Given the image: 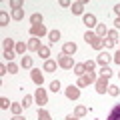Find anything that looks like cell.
<instances>
[{"mask_svg":"<svg viewBox=\"0 0 120 120\" xmlns=\"http://www.w3.org/2000/svg\"><path fill=\"white\" fill-rule=\"evenodd\" d=\"M58 66L60 68H64V70H70V68H74V60H72V56H68V54H62L58 56Z\"/></svg>","mask_w":120,"mask_h":120,"instance_id":"6da1fadb","label":"cell"},{"mask_svg":"<svg viewBox=\"0 0 120 120\" xmlns=\"http://www.w3.org/2000/svg\"><path fill=\"white\" fill-rule=\"evenodd\" d=\"M34 100H36V104H40V106H42V104H46L48 102V94H46V90L44 88H36V92H34Z\"/></svg>","mask_w":120,"mask_h":120,"instance_id":"7a4b0ae2","label":"cell"},{"mask_svg":"<svg viewBox=\"0 0 120 120\" xmlns=\"http://www.w3.org/2000/svg\"><path fill=\"white\" fill-rule=\"evenodd\" d=\"M30 34L34 36V38H42L44 34H48V30L44 24H36V26H30Z\"/></svg>","mask_w":120,"mask_h":120,"instance_id":"3957f363","label":"cell"},{"mask_svg":"<svg viewBox=\"0 0 120 120\" xmlns=\"http://www.w3.org/2000/svg\"><path fill=\"white\" fill-rule=\"evenodd\" d=\"M92 82H96V74L94 72H86L84 76L78 78V84L76 86H88V84H92Z\"/></svg>","mask_w":120,"mask_h":120,"instance_id":"277c9868","label":"cell"},{"mask_svg":"<svg viewBox=\"0 0 120 120\" xmlns=\"http://www.w3.org/2000/svg\"><path fill=\"white\" fill-rule=\"evenodd\" d=\"M64 94H66V98H70V100H78L80 98V88L74 86V84H70L68 88L64 90Z\"/></svg>","mask_w":120,"mask_h":120,"instance_id":"5b68a950","label":"cell"},{"mask_svg":"<svg viewBox=\"0 0 120 120\" xmlns=\"http://www.w3.org/2000/svg\"><path fill=\"white\" fill-rule=\"evenodd\" d=\"M96 92H98V94H104V92H108V78H96Z\"/></svg>","mask_w":120,"mask_h":120,"instance_id":"8992f818","label":"cell"},{"mask_svg":"<svg viewBox=\"0 0 120 120\" xmlns=\"http://www.w3.org/2000/svg\"><path fill=\"white\" fill-rule=\"evenodd\" d=\"M30 78H32V82H34V84H38V86H42V82H44V76H42V72H40L38 68H32Z\"/></svg>","mask_w":120,"mask_h":120,"instance_id":"52a82bcc","label":"cell"},{"mask_svg":"<svg viewBox=\"0 0 120 120\" xmlns=\"http://www.w3.org/2000/svg\"><path fill=\"white\" fill-rule=\"evenodd\" d=\"M28 50H34V52H38L40 48H42V44H40V38H34V36H32V38L28 40Z\"/></svg>","mask_w":120,"mask_h":120,"instance_id":"ba28073f","label":"cell"},{"mask_svg":"<svg viewBox=\"0 0 120 120\" xmlns=\"http://www.w3.org/2000/svg\"><path fill=\"white\" fill-rule=\"evenodd\" d=\"M106 120H120V104L112 106V110H110V114H108Z\"/></svg>","mask_w":120,"mask_h":120,"instance_id":"9c48e42d","label":"cell"},{"mask_svg":"<svg viewBox=\"0 0 120 120\" xmlns=\"http://www.w3.org/2000/svg\"><path fill=\"white\" fill-rule=\"evenodd\" d=\"M96 62H98L100 66H106L108 62H110V54H108V52H100L98 58H96Z\"/></svg>","mask_w":120,"mask_h":120,"instance_id":"30bf717a","label":"cell"},{"mask_svg":"<svg viewBox=\"0 0 120 120\" xmlns=\"http://www.w3.org/2000/svg\"><path fill=\"white\" fill-rule=\"evenodd\" d=\"M84 24L88 26V30L94 28V26H96V16H94V14H84Z\"/></svg>","mask_w":120,"mask_h":120,"instance_id":"8fae6325","label":"cell"},{"mask_svg":"<svg viewBox=\"0 0 120 120\" xmlns=\"http://www.w3.org/2000/svg\"><path fill=\"white\" fill-rule=\"evenodd\" d=\"M62 52L68 54V56H72L74 52H76V44H74V42H66L64 46H62Z\"/></svg>","mask_w":120,"mask_h":120,"instance_id":"7c38bea8","label":"cell"},{"mask_svg":"<svg viewBox=\"0 0 120 120\" xmlns=\"http://www.w3.org/2000/svg\"><path fill=\"white\" fill-rule=\"evenodd\" d=\"M108 34V28L104 24H96V36H98V38H104V36Z\"/></svg>","mask_w":120,"mask_h":120,"instance_id":"4fadbf2b","label":"cell"},{"mask_svg":"<svg viewBox=\"0 0 120 120\" xmlns=\"http://www.w3.org/2000/svg\"><path fill=\"white\" fill-rule=\"evenodd\" d=\"M2 46H4V50H14V48H16V42H14L12 38H4L2 40Z\"/></svg>","mask_w":120,"mask_h":120,"instance_id":"5bb4252c","label":"cell"},{"mask_svg":"<svg viewBox=\"0 0 120 120\" xmlns=\"http://www.w3.org/2000/svg\"><path fill=\"white\" fill-rule=\"evenodd\" d=\"M84 40H86L88 44H94V40H98V36H96V32H90V30H86Z\"/></svg>","mask_w":120,"mask_h":120,"instance_id":"9a60e30c","label":"cell"},{"mask_svg":"<svg viewBox=\"0 0 120 120\" xmlns=\"http://www.w3.org/2000/svg\"><path fill=\"white\" fill-rule=\"evenodd\" d=\"M72 12L74 14H82L84 12V2H72Z\"/></svg>","mask_w":120,"mask_h":120,"instance_id":"2e32d148","label":"cell"},{"mask_svg":"<svg viewBox=\"0 0 120 120\" xmlns=\"http://www.w3.org/2000/svg\"><path fill=\"white\" fill-rule=\"evenodd\" d=\"M56 70V62L54 60H46L44 62V72H54Z\"/></svg>","mask_w":120,"mask_h":120,"instance_id":"e0dca14e","label":"cell"},{"mask_svg":"<svg viewBox=\"0 0 120 120\" xmlns=\"http://www.w3.org/2000/svg\"><path fill=\"white\" fill-rule=\"evenodd\" d=\"M26 50H28V44H24V42H16V48H14V52H16V54H24Z\"/></svg>","mask_w":120,"mask_h":120,"instance_id":"ac0fdd59","label":"cell"},{"mask_svg":"<svg viewBox=\"0 0 120 120\" xmlns=\"http://www.w3.org/2000/svg\"><path fill=\"white\" fill-rule=\"evenodd\" d=\"M74 74H76L78 78H80V76H84V74H86V68H84V64H74Z\"/></svg>","mask_w":120,"mask_h":120,"instance_id":"d6986e66","label":"cell"},{"mask_svg":"<svg viewBox=\"0 0 120 120\" xmlns=\"http://www.w3.org/2000/svg\"><path fill=\"white\" fill-rule=\"evenodd\" d=\"M48 38H50L52 44L58 42V40H60V32H58V30H50V32H48Z\"/></svg>","mask_w":120,"mask_h":120,"instance_id":"ffe728a7","label":"cell"},{"mask_svg":"<svg viewBox=\"0 0 120 120\" xmlns=\"http://www.w3.org/2000/svg\"><path fill=\"white\" fill-rule=\"evenodd\" d=\"M38 56H40V58H44V60H48V56H50V48H48V46H42V48L38 50Z\"/></svg>","mask_w":120,"mask_h":120,"instance_id":"44dd1931","label":"cell"},{"mask_svg":"<svg viewBox=\"0 0 120 120\" xmlns=\"http://www.w3.org/2000/svg\"><path fill=\"white\" fill-rule=\"evenodd\" d=\"M30 22H32V26H36V24H42V14H32V16H30Z\"/></svg>","mask_w":120,"mask_h":120,"instance_id":"7402d4cb","label":"cell"},{"mask_svg":"<svg viewBox=\"0 0 120 120\" xmlns=\"http://www.w3.org/2000/svg\"><path fill=\"white\" fill-rule=\"evenodd\" d=\"M84 68H86V72H94L96 62H94V60H86V62H84Z\"/></svg>","mask_w":120,"mask_h":120,"instance_id":"603a6c76","label":"cell"},{"mask_svg":"<svg viewBox=\"0 0 120 120\" xmlns=\"http://www.w3.org/2000/svg\"><path fill=\"white\" fill-rule=\"evenodd\" d=\"M86 112H88V108H86V106H76V110H74V116H76V118H80V116H84Z\"/></svg>","mask_w":120,"mask_h":120,"instance_id":"cb8c5ba5","label":"cell"},{"mask_svg":"<svg viewBox=\"0 0 120 120\" xmlns=\"http://www.w3.org/2000/svg\"><path fill=\"white\" fill-rule=\"evenodd\" d=\"M38 120H52V118H50V114H48L44 108H38Z\"/></svg>","mask_w":120,"mask_h":120,"instance_id":"d4e9b609","label":"cell"},{"mask_svg":"<svg viewBox=\"0 0 120 120\" xmlns=\"http://www.w3.org/2000/svg\"><path fill=\"white\" fill-rule=\"evenodd\" d=\"M12 18H14V20H22V18H24V10H22V8L12 10Z\"/></svg>","mask_w":120,"mask_h":120,"instance_id":"484cf974","label":"cell"},{"mask_svg":"<svg viewBox=\"0 0 120 120\" xmlns=\"http://www.w3.org/2000/svg\"><path fill=\"white\" fill-rule=\"evenodd\" d=\"M100 76H102V78H110L112 76V70L108 68V66H102V68H100Z\"/></svg>","mask_w":120,"mask_h":120,"instance_id":"4316f807","label":"cell"},{"mask_svg":"<svg viewBox=\"0 0 120 120\" xmlns=\"http://www.w3.org/2000/svg\"><path fill=\"white\" fill-rule=\"evenodd\" d=\"M22 68H32V58L30 56H22Z\"/></svg>","mask_w":120,"mask_h":120,"instance_id":"83f0119b","label":"cell"},{"mask_svg":"<svg viewBox=\"0 0 120 120\" xmlns=\"http://www.w3.org/2000/svg\"><path fill=\"white\" fill-rule=\"evenodd\" d=\"M32 102H34V96L26 94V96H24V100H22V106H24V108H28V106H30Z\"/></svg>","mask_w":120,"mask_h":120,"instance_id":"f1b7e54d","label":"cell"},{"mask_svg":"<svg viewBox=\"0 0 120 120\" xmlns=\"http://www.w3.org/2000/svg\"><path fill=\"white\" fill-rule=\"evenodd\" d=\"M10 106H12V102H10L8 98H2V100H0V108H2V110H8Z\"/></svg>","mask_w":120,"mask_h":120,"instance_id":"f546056e","label":"cell"},{"mask_svg":"<svg viewBox=\"0 0 120 120\" xmlns=\"http://www.w3.org/2000/svg\"><path fill=\"white\" fill-rule=\"evenodd\" d=\"M90 46L94 48V50H102V46H104V40H102V38H98V40H94V44H90Z\"/></svg>","mask_w":120,"mask_h":120,"instance_id":"4dcf8cb0","label":"cell"},{"mask_svg":"<svg viewBox=\"0 0 120 120\" xmlns=\"http://www.w3.org/2000/svg\"><path fill=\"white\" fill-rule=\"evenodd\" d=\"M10 110H12L14 116H18V114L22 112V104H12V106H10Z\"/></svg>","mask_w":120,"mask_h":120,"instance_id":"1f68e13d","label":"cell"},{"mask_svg":"<svg viewBox=\"0 0 120 120\" xmlns=\"http://www.w3.org/2000/svg\"><path fill=\"white\" fill-rule=\"evenodd\" d=\"M106 38H110V40H118V30H108V34H106Z\"/></svg>","mask_w":120,"mask_h":120,"instance_id":"d6a6232c","label":"cell"},{"mask_svg":"<svg viewBox=\"0 0 120 120\" xmlns=\"http://www.w3.org/2000/svg\"><path fill=\"white\" fill-rule=\"evenodd\" d=\"M108 94H110V96H118L120 94V88H118V86H108Z\"/></svg>","mask_w":120,"mask_h":120,"instance_id":"836d02e7","label":"cell"},{"mask_svg":"<svg viewBox=\"0 0 120 120\" xmlns=\"http://www.w3.org/2000/svg\"><path fill=\"white\" fill-rule=\"evenodd\" d=\"M14 56H16V52H14V50H4V58L8 60V62H12Z\"/></svg>","mask_w":120,"mask_h":120,"instance_id":"e575fe53","label":"cell"},{"mask_svg":"<svg viewBox=\"0 0 120 120\" xmlns=\"http://www.w3.org/2000/svg\"><path fill=\"white\" fill-rule=\"evenodd\" d=\"M6 24H8V14L0 12V26H6Z\"/></svg>","mask_w":120,"mask_h":120,"instance_id":"d590c367","label":"cell"},{"mask_svg":"<svg viewBox=\"0 0 120 120\" xmlns=\"http://www.w3.org/2000/svg\"><path fill=\"white\" fill-rule=\"evenodd\" d=\"M50 90H52V92H54V94H56V92H58V90H60V82H58V80L50 82Z\"/></svg>","mask_w":120,"mask_h":120,"instance_id":"8d00e7d4","label":"cell"},{"mask_svg":"<svg viewBox=\"0 0 120 120\" xmlns=\"http://www.w3.org/2000/svg\"><path fill=\"white\" fill-rule=\"evenodd\" d=\"M18 72V66L14 62H8V74H16Z\"/></svg>","mask_w":120,"mask_h":120,"instance_id":"74e56055","label":"cell"},{"mask_svg":"<svg viewBox=\"0 0 120 120\" xmlns=\"http://www.w3.org/2000/svg\"><path fill=\"white\" fill-rule=\"evenodd\" d=\"M114 40H110V38H106V40H104V46H106V48H112V46H114Z\"/></svg>","mask_w":120,"mask_h":120,"instance_id":"f35d334b","label":"cell"},{"mask_svg":"<svg viewBox=\"0 0 120 120\" xmlns=\"http://www.w3.org/2000/svg\"><path fill=\"white\" fill-rule=\"evenodd\" d=\"M112 60H114L116 64H118V66H120V50H118V52H116V54H114V56H112Z\"/></svg>","mask_w":120,"mask_h":120,"instance_id":"ab89813d","label":"cell"},{"mask_svg":"<svg viewBox=\"0 0 120 120\" xmlns=\"http://www.w3.org/2000/svg\"><path fill=\"white\" fill-rule=\"evenodd\" d=\"M60 6H64V8H66V6H72V2H68V0H62V2H60Z\"/></svg>","mask_w":120,"mask_h":120,"instance_id":"60d3db41","label":"cell"},{"mask_svg":"<svg viewBox=\"0 0 120 120\" xmlns=\"http://www.w3.org/2000/svg\"><path fill=\"white\" fill-rule=\"evenodd\" d=\"M114 26H116V30H120V16L114 20Z\"/></svg>","mask_w":120,"mask_h":120,"instance_id":"b9f144b4","label":"cell"},{"mask_svg":"<svg viewBox=\"0 0 120 120\" xmlns=\"http://www.w3.org/2000/svg\"><path fill=\"white\" fill-rule=\"evenodd\" d=\"M6 72H8V68H6V66L2 64V66H0V74H6Z\"/></svg>","mask_w":120,"mask_h":120,"instance_id":"7bdbcfd3","label":"cell"},{"mask_svg":"<svg viewBox=\"0 0 120 120\" xmlns=\"http://www.w3.org/2000/svg\"><path fill=\"white\" fill-rule=\"evenodd\" d=\"M114 12L118 14V16H120V4H116V6H114Z\"/></svg>","mask_w":120,"mask_h":120,"instance_id":"ee69618b","label":"cell"},{"mask_svg":"<svg viewBox=\"0 0 120 120\" xmlns=\"http://www.w3.org/2000/svg\"><path fill=\"white\" fill-rule=\"evenodd\" d=\"M12 120H26V118H22V116L18 114V116H12Z\"/></svg>","mask_w":120,"mask_h":120,"instance_id":"f6af8a7d","label":"cell"},{"mask_svg":"<svg viewBox=\"0 0 120 120\" xmlns=\"http://www.w3.org/2000/svg\"><path fill=\"white\" fill-rule=\"evenodd\" d=\"M66 120H78V118H76V116H72V114H70V116H66Z\"/></svg>","mask_w":120,"mask_h":120,"instance_id":"bcb514c9","label":"cell"},{"mask_svg":"<svg viewBox=\"0 0 120 120\" xmlns=\"http://www.w3.org/2000/svg\"><path fill=\"white\" fill-rule=\"evenodd\" d=\"M118 74H120V72H118Z\"/></svg>","mask_w":120,"mask_h":120,"instance_id":"7dc6e473","label":"cell"}]
</instances>
